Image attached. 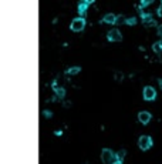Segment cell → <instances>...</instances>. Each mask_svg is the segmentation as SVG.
I'll use <instances>...</instances> for the list:
<instances>
[{
  "mask_svg": "<svg viewBox=\"0 0 162 164\" xmlns=\"http://www.w3.org/2000/svg\"><path fill=\"white\" fill-rule=\"evenodd\" d=\"M114 164H122V163H119V161H117V163H114Z\"/></svg>",
  "mask_w": 162,
  "mask_h": 164,
  "instance_id": "d4e9b609",
  "label": "cell"
},
{
  "mask_svg": "<svg viewBox=\"0 0 162 164\" xmlns=\"http://www.w3.org/2000/svg\"><path fill=\"white\" fill-rule=\"evenodd\" d=\"M56 91V94H57V97H60V99H63L65 96V90L64 89H61V87H58L57 90H54Z\"/></svg>",
  "mask_w": 162,
  "mask_h": 164,
  "instance_id": "4fadbf2b",
  "label": "cell"
},
{
  "mask_svg": "<svg viewBox=\"0 0 162 164\" xmlns=\"http://www.w3.org/2000/svg\"><path fill=\"white\" fill-rule=\"evenodd\" d=\"M138 146L142 151L148 150V148L152 147V138L149 137V136H141L138 140Z\"/></svg>",
  "mask_w": 162,
  "mask_h": 164,
  "instance_id": "3957f363",
  "label": "cell"
},
{
  "mask_svg": "<svg viewBox=\"0 0 162 164\" xmlns=\"http://www.w3.org/2000/svg\"><path fill=\"white\" fill-rule=\"evenodd\" d=\"M43 114H44V116H46L47 118H50V117H51V111H50V110H44V111H43Z\"/></svg>",
  "mask_w": 162,
  "mask_h": 164,
  "instance_id": "ac0fdd59",
  "label": "cell"
},
{
  "mask_svg": "<svg viewBox=\"0 0 162 164\" xmlns=\"http://www.w3.org/2000/svg\"><path fill=\"white\" fill-rule=\"evenodd\" d=\"M84 2H87V3H92L94 0H84Z\"/></svg>",
  "mask_w": 162,
  "mask_h": 164,
  "instance_id": "603a6c76",
  "label": "cell"
},
{
  "mask_svg": "<svg viewBox=\"0 0 162 164\" xmlns=\"http://www.w3.org/2000/svg\"><path fill=\"white\" fill-rule=\"evenodd\" d=\"M80 67H71V69H68L67 70V74H71V76H74V74H78L80 73Z\"/></svg>",
  "mask_w": 162,
  "mask_h": 164,
  "instance_id": "8fae6325",
  "label": "cell"
},
{
  "mask_svg": "<svg viewBox=\"0 0 162 164\" xmlns=\"http://www.w3.org/2000/svg\"><path fill=\"white\" fill-rule=\"evenodd\" d=\"M108 40L111 41H121L122 40V34L118 29H112L108 31Z\"/></svg>",
  "mask_w": 162,
  "mask_h": 164,
  "instance_id": "5b68a950",
  "label": "cell"
},
{
  "mask_svg": "<svg viewBox=\"0 0 162 164\" xmlns=\"http://www.w3.org/2000/svg\"><path fill=\"white\" fill-rule=\"evenodd\" d=\"M158 14H159V16H162V4L158 7Z\"/></svg>",
  "mask_w": 162,
  "mask_h": 164,
  "instance_id": "ffe728a7",
  "label": "cell"
},
{
  "mask_svg": "<svg viewBox=\"0 0 162 164\" xmlns=\"http://www.w3.org/2000/svg\"><path fill=\"white\" fill-rule=\"evenodd\" d=\"M124 22H127V20H125V17L122 16V14H118V16H117V20H115V23H117V24H122Z\"/></svg>",
  "mask_w": 162,
  "mask_h": 164,
  "instance_id": "5bb4252c",
  "label": "cell"
},
{
  "mask_svg": "<svg viewBox=\"0 0 162 164\" xmlns=\"http://www.w3.org/2000/svg\"><path fill=\"white\" fill-rule=\"evenodd\" d=\"M115 20H117V16H115L114 13H107L104 16V22H105V23H115Z\"/></svg>",
  "mask_w": 162,
  "mask_h": 164,
  "instance_id": "9c48e42d",
  "label": "cell"
},
{
  "mask_svg": "<svg viewBox=\"0 0 162 164\" xmlns=\"http://www.w3.org/2000/svg\"><path fill=\"white\" fill-rule=\"evenodd\" d=\"M142 94H144V100H146V101L155 100V97H156L155 89L151 87V86H146V87H144V91H142Z\"/></svg>",
  "mask_w": 162,
  "mask_h": 164,
  "instance_id": "277c9868",
  "label": "cell"
},
{
  "mask_svg": "<svg viewBox=\"0 0 162 164\" xmlns=\"http://www.w3.org/2000/svg\"><path fill=\"white\" fill-rule=\"evenodd\" d=\"M127 23L128 24H135L137 23V17H129V19H127Z\"/></svg>",
  "mask_w": 162,
  "mask_h": 164,
  "instance_id": "2e32d148",
  "label": "cell"
},
{
  "mask_svg": "<svg viewBox=\"0 0 162 164\" xmlns=\"http://www.w3.org/2000/svg\"><path fill=\"white\" fill-rule=\"evenodd\" d=\"M158 84H159V86H161V89H162V80H161V79H159V80H158Z\"/></svg>",
  "mask_w": 162,
  "mask_h": 164,
  "instance_id": "7402d4cb",
  "label": "cell"
},
{
  "mask_svg": "<svg viewBox=\"0 0 162 164\" xmlns=\"http://www.w3.org/2000/svg\"><path fill=\"white\" fill-rule=\"evenodd\" d=\"M158 34L162 37V26H158Z\"/></svg>",
  "mask_w": 162,
  "mask_h": 164,
  "instance_id": "d6986e66",
  "label": "cell"
},
{
  "mask_svg": "<svg viewBox=\"0 0 162 164\" xmlns=\"http://www.w3.org/2000/svg\"><path fill=\"white\" fill-rule=\"evenodd\" d=\"M152 50L155 51L156 54H158V53H161L162 47H161V44H159V41H156V43H154V44H152Z\"/></svg>",
  "mask_w": 162,
  "mask_h": 164,
  "instance_id": "7c38bea8",
  "label": "cell"
},
{
  "mask_svg": "<svg viewBox=\"0 0 162 164\" xmlns=\"http://www.w3.org/2000/svg\"><path fill=\"white\" fill-rule=\"evenodd\" d=\"M115 80H117V81L122 80V73H121V71H117V73H115Z\"/></svg>",
  "mask_w": 162,
  "mask_h": 164,
  "instance_id": "9a60e30c",
  "label": "cell"
},
{
  "mask_svg": "<svg viewBox=\"0 0 162 164\" xmlns=\"http://www.w3.org/2000/svg\"><path fill=\"white\" fill-rule=\"evenodd\" d=\"M70 106H71L70 101H65V103H64V107H70Z\"/></svg>",
  "mask_w": 162,
  "mask_h": 164,
  "instance_id": "44dd1931",
  "label": "cell"
},
{
  "mask_svg": "<svg viewBox=\"0 0 162 164\" xmlns=\"http://www.w3.org/2000/svg\"><path fill=\"white\" fill-rule=\"evenodd\" d=\"M154 0H141V4L142 6H148V4H151Z\"/></svg>",
  "mask_w": 162,
  "mask_h": 164,
  "instance_id": "e0dca14e",
  "label": "cell"
},
{
  "mask_svg": "<svg viewBox=\"0 0 162 164\" xmlns=\"http://www.w3.org/2000/svg\"><path fill=\"white\" fill-rule=\"evenodd\" d=\"M87 6H88L87 2H84V0L80 2V3H78V13H81L83 16H84V14L87 13Z\"/></svg>",
  "mask_w": 162,
  "mask_h": 164,
  "instance_id": "ba28073f",
  "label": "cell"
},
{
  "mask_svg": "<svg viewBox=\"0 0 162 164\" xmlns=\"http://www.w3.org/2000/svg\"><path fill=\"white\" fill-rule=\"evenodd\" d=\"M115 156H117V161L122 163V160L125 158V150H119L118 153H115Z\"/></svg>",
  "mask_w": 162,
  "mask_h": 164,
  "instance_id": "30bf717a",
  "label": "cell"
},
{
  "mask_svg": "<svg viewBox=\"0 0 162 164\" xmlns=\"http://www.w3.org/2000/svg\"><path fill=\"white\" fill-rule=\"evenodd\" d=\"M101 160L104 164H114V163H117V156L110 148H104L101 151Z\"/></svg>",
  "mask_w": 162,
  "mask_h": 164,
  "instance_id": "6da1fadb",
  "label": "cell"
},
{
  "mask_svg": "<svg viewBox=\"0 0 162 164\" xmlns=\"http://www.w3.org/2000/svg\"><path fill=\"white\" fill-rule=\"evenodd\" d=\"M151 113L149 111H141V113L138 114V120H139V123H142V124H148L149 121H151Z\"/></svg>",
  "mask_w": 162,
  "mask_h": 164,
  "instance_id": "8992f818",
  "label": "cell"
},
{
  "mask_svg": "<svg viewBox=\"0 0 162 164\" xmlns=\"http://www.w3.org/2000/svg\"><path fill=\"white\" fill-rule=\"evenodd\" d=\"M84 26H85L84 17H75L74 20L71 22L70 29H71L73 31H81L83 29H84Z\"/></svg>",
  "mask_w": 162,
  "mask_h": 164,
  "instance_id": "7a4b0ae2",
  "label": "cell"
},
{
  "mask_svg": "<svg viewBox=\"0 0 162 164\" xmlns=\"http://www.w3.org/2000/svg\"><path fill=\"white\" fill-rule=\"evenodd\" d=\"M159 44H161V47H162V39H161V40H159Z\"/></svg>",
  "mask_w": 162,
  "mask_h": 164,
  "instance_id": "cb8c5ba5",
  "label": "cell"
},
{
  "mask_svg": "<svg viewBox=\"0 0 162 164\" xmlns=\"http://www.w3.org/2000/svg\"><path fill=\"white\" fill-rule=\"evenodd\" d=\"M142 19H144V24H145V26H148V27H152V26H155V20H154V19H152V16L151 14H144V16H142Z\"/></svg>",
  "mask_w": 162,
  "mask_h": 164,
  "instance_id": "52a82bcc",
  "label": "cell"
}]
</instances>
